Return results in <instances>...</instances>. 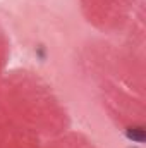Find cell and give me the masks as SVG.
Returning a JSON list of instances; mask_svg holds the SVG:
<instances>
[{"label":"cell","instance_id":"cell-1","mask_svg":"<svg viewBox=\"0 0 146 148\" xmlns=\"http://www.w3.org/2000/svg\"><path fill=\"white\" fill-rule=\"evenodd\" d=\"M127 136L132 140V141H145V131L141 127H131L127 131Z\"/></svg>","mask_w":146,"mask_h":148}]
</instances>
